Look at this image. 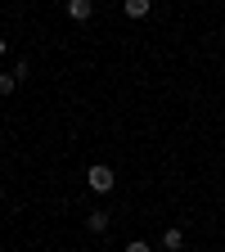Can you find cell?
<instances>
[{
  "mask_svg": "<svg viewBox=\"0 0 225 252\" xmlns=\"http://www.w3.org/2000/svg\"><path fill=\"white\" fill-rule=\"evenodd\" d=\"M126 252H153V248H149L144 239H131V243H126Z\"/></svg>",
  "mask_w": 225,
  "mask_h": 252,
  "instance_id": "obj_7",
  "label": "cell"
},
{
  "mask_svg": "<svg viewBox=\"0 0 225 252\" xmlns=\"http://www.w3.org/2000/svg\"><path fill=\"white\" fill-rule=\"evenodd\" d=\"M95 14V0H68V18H77V23H86Z\"/></svg>",
  "mask_w": 225,
  "mask_h": 252,
  "instance_id": "obj_2",
  "label": "cell"
},
{
  "mask_svg": "<svg viewBox=\"0 0 225 252\" xmlns=\"http://www.w3.org/2000/svg\"><path fill=\"white\" fill-rule=\"evenodd\" d=\"M153 0H126V18H149Z\"/></svg>",
  "mask_w": 225,
  "mask_h": 252,
  "instance_id": "obj_3",
  "label": "cell"
},
{
  "mask_svg": "<svg viewBox=\"0 0 225 252\" xmlns=\"http://www.w3.org/2000/svg\"><path fill=\"white\" fill-rule=\"evenodd\" d=\"M86 180H90V189H95V194H108V189L117 185V176H113V167H104V162H95V167L86 171Z\"/></svg>",
  "mask_w": 225,
  "mask_h": 252,
  "instance_id": "obj_1",
  "label": "cell"
},
{
  "mask_svg": "<svg viewBox=\"0 0 225 252\" xmlns=\"http://www.w3.org/2000/svg\"><path fill=\"white\" fill-rule=\"evenodd\" d=\"M18 86H23V77H18V72H0V94H14Z\"/></svg>",
  "mask_w": 225,
  "mask_h": 252,
  "instance_id": "obj_6",
  "label": "cell"
},
{
  "mask_svg": "<svg viewBox=\"0 0 225 252\" xmlns=\"http://www.w3.org/2000/svg\"><path fill=\"white\" fill-rule=\"evenodd\" d=\"M86 225H90V234H104V230H108V212H90Z\"/></svg>",
  "mask_w": 225,
  "mask_h": 252,
  "instance_id": "obj_4",
  "label": "cell"
},
{
  "mask_svg": "<svg viewBox=\"0 0 225 252\" xmlns=\"http://www.w3.org/2000/svg\"><path fill=\"white\" fill-rule=\"evenodd\" d=\"M162 248H167V252H180V248H185V234H180V230H162Z\"/></svg>",
  "mask_w": 225,
  "mask_h": 252,
  "instance_id": "obj_5",
  "label": "cell"
},
{
  "mask_svg": "<svg viewBox=\"0 0 225 252\" xmlns=\"http://www.w3.org/2000/svg\"><path fill=\"white\" fill-rule=\"evenodd\" d=\"M5 54H9V41H5V36H0V59H5Z\"/></svg>",
  "mask_w": 225,
  "mask_h": 252,
  "instance_id": "obj_8",
  "label": "cell"
}]
</instances>
